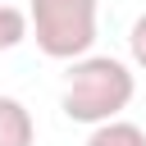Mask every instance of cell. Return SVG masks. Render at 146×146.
Segmentation results:
<instances>
[{
    "instance_id": "obj_1",
    "label": "cell",
    "mask_w": 146,
    "mask_h": 146,
    "mask_svg": "<svg viewBox=\"0 0 146 146\" xmlns=\"http://www.w3.org/2000/svg\"><path fill=\"white\" fill-rule=\"evenodd\" d=\"M137 96V73L114 59V55H82L73 59L68 78H64V96H59V110L73 119V123H110L119 119Z\"/></svg>"
},
{
    "instance_id": "obj_3",
    "label": "cell",
    "mask_w": 146,
    "mask_h": 146,
    "mask_svg": "<svg viewBox=\"0 0 146 146\" xmlns=\"http://www.w3.org/2000/svg\"><path fill=\"white\" fill-rule=\"evenodd\" d=\"M0 146H36L32 110L18 96H0Z\"/></svg>"
},
{
    "instance_id": "obj_5",
    "label": "cell",
    "mask_w": 146,
    "mask_h": 146,
    "mask_svg": "<svg viewBox=\"0 0 146 146\" xmlns=\"http://www.w3.org/2000/svg\"><path fill=\"white\" fill-rule=\"evenodd\" d=\"M27 41V14L18 5H0V50H14Z\"/></svg>"
},
{
    "instance_id": "obj_2",
    "label": "cell",
    "mask_w": 146,
    "mask_h": 146,
    "mask_svg": "<svg viewBox=\"0 0 146 146\" xmlns=\"http://www.w3.org/2000/svg\"><path fill=\"white\" fill-rule=\"evenodd\" d=\"M27 36L46 59H82L96 46V14L100 0H27Z\"/></svg>"
},
{
    "instance_id": "obj_6",
    "label": "cell",
    "mask_w": 146,
    "mask_h": 146,
    "mask_svg": "<svg viewBox=\"0 0 146 146\" xmlns=\"http://www.w3.org/2000/svg\"><path fill=\"white\" fill-rule=\"evenodd\" d=\"M128 55H132V64L137 68H146V14L132 23V32H128Z\"/></svg>"
},
{
    "instance_id": "obj_4",
    "label": "cell",
    "mask_w": 146,
    "mask_h": 146,
    "mask_svg": "<svg viewBox=\"0 0 146 146\" xmlns=\"http://www.w3.org/2000/svg\"><path fill=\"white\" fill-rule=\"evenodd\" d=\"M82 146H146V132L128 119H110V123H96Z\"/></svg>"
}]
</instances>
